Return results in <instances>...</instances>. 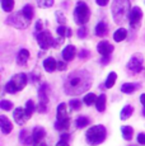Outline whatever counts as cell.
Listing matches in <instances>:
<instances>
[{
	"label": "cell",
	"mask_w": 145,
	"mask_h": 146,
	"mask_svg": "<svg viewBox=\"0 0 145 146\" xmlns=\"http://www.w3.org/2000/svg\"><path fill=\"white\" fill-rule=\"evenodd\" d=\"M92 84V76L87 70H76L71 72L65 80V92L68 94L78 95L82 94Z\"/></svg>",
	"instance_id": "6da1fadb"
},
{
	"label": "cell",
	"mask_w": 145,
	"mask_h": 146,
	"mask_svg": "<svg viewBox=\"0 0 145 146\" xmlns=\"http://www.w3.org/2000/svg\"><path fill=\"white\" fill-rule=\"evenodd\" d=\"M111 12H112L113 21L117 24L125 23L127 21V18L130 17V12H131L130 1L129 0H115L112 3Z\"/></svg>",
	"instance_id": "7a4b0ae2"
},
{
	"label": "cell",
	"mask_w": 145,
	"mask_h": 146,
	"mask_svg": "<svg viewBox=\"0 0 145 146\" xmlns=\"http://www.w3.org/2000/svg\"><path fill=\"white\" fill-rule=\"evenodd\" d=\"M87 141L88 144L90 145H98L101 142L104 141L106 139V135H107V131H106V127L102 125L98 126H93L87 131Z\"/></svg>",
	"instance_id": "3957f363"
},
{
	"label": "cell",
	"mask_w": 145,
	"mask_h": 146,
	"mask_svg": "<svg viewBox=\"0 0 145 146\" xmlns=\"http://www.w3.org/2000/svg\"><path fill=\"white\" fill-rule=\"evenodd\" d=\"M26 84H27V75L26 74H23V72H21V74H15L14 76L7 83V85H5V90L10 94L17 93V92L22 90V89L26 86Z\"/></svg>",
	"instance_id": "277c9868"
},
{
	"label": "cell",
	"mask_w": 145,
	"mask_h": 146,
	"mask_svg": "<svg viewBox=\"0 0 145 146\" xmlns=\"http://www.w3.org/2000/svg\"><path fill=\"white\" fill-rule=\"evenodd\" d=\"M89 15H90V12H89L88 5L85 4L84 1H78L76 7H75V10H74L75 23L79 24V26H84L88 22Z\"/></svg>",
	"instance_id": "5b68a950"
},
{
	"label": "cell",
	"mask_w": 145,
	"mask_h": 146,
	"mask_svg": "<svg viewBox=\"0 0 145 146\" xmlns=\"http://www.w3.org/2000/svg\"><path fill=\"white\" fill-rule=\"evenodd\" d=\"M7 22L9 24H12L13 27L18 28V29H24V28H27L29 26L31 19L27 18L26 14L23 13V10H19V12L12 14V15L7 19Z\"/></svg>",
	"instance_id": "8992f818"
},
{
	"label": "cell",
	"mask_w": 145,
	"mask_h": 146,
	"mask_svg": "<svg viewBox=\"0 0 145 146\" xmlns=\"http://www.w3.org/2000/svg\"><path fill=\"white\" fill-rule=\"evenodd\" d=\"M36 38L42 50H47L51 46H55V40L52 38L51 33L49 31H41V32L36 33Z\"/></svg>",
	"instance_id": "52a82bcc"
},
{
	"label": "cell",
	"mask_w": 145,
	"mask_h": 146,
	"mask_svg": "<svg viewBox=\"0 0 145 146\" xmlns=\"http://www.w3.org/2000/svg\"><path fill=\"white\" fill-rule=\"evenodd\" d=\"M141 17H143V13H141V10H140V8H139V7H135V8H132V9H131L130 17H129L131 28H134V29H135V28L139 27L140 21H141Z\"/></svg>",
	"instance_id": "ba28073f"
},
{
	"label": "cell",
	"mask_w": 145,
	"mask_h": 146,
	"mask_svg": "<svg viewBox=\"0 0 145 146\" xmlns=\"http://www.w3.org/2000/svg\"><path fill=\"white\" fill-rule=\"evenodd\" d=\"M127 69H129L130 71L135 72V74L140 72L141 70H143V58L139 57V56H134V57H131L129 64H127Z\"/></svg>",
	"instance_id": "9c48e42d"
},
{
	"label": "cell",
	"mask_w": 145,
	"mask_h": 146,
	"mask_svg": "<svg viewBox=\"0 0 145 146\" xmlns=\"http://www.w3.org/2000/svg\"><path fill=\"white\" fill-rule=\"evenodd\" d=\"M13 116H14V119L18 125H23V123H26L31 118V116L27 113L26 109H23V108H15Z\"/></svg>",
	"instance_id": "30bf717a"
},
{
	"label": "cell",
	"mask_w": 145,
	"mask_h": 146,
	"mask_svg": "<svg viewBox=\"0 0 145 146\" xmlns=\"http://www.w3.org/2000/svg\"><path fill=\"white\" fill-rule=\"evenodd\" d=\"M97 50L102 56H111V52L113 51V46L108 43L107 41H101L97 46Z\"/></svg>",
	"instance_id": "8fae6325"
},
{
	"label": "cell",
	"mask_w": 145,
	"mask_h": 146,
	"mask_svg": "<svg viewBox=\"0 0 145 146\" xmlns=\"http://www.w3.org/2000/svg\"><path fill=\"white\" fill-rule=\"evenodd\" d=\"M0 128L3 133H9L13 130V125L5 116H0Z\"/></svg>",
	"instance_id": "7c38bea8"
},
{
	"label": "cell",
	"mask_w": 145,
	"mask_h": 146,
	"mask_svg": "<svg viewBox=\"0 0 145 146\" xmlns=\"http://www.w3.org/2000/svg\"><path fill=\"white\" fill-rule=\"evenodd\" d=\"M75 53H76L75 47L71 46V44H68V46L63 50V58L65 61H71L72 58L75 57Z\"/></svg>",
	"instance_id": "4fadbf2b"
},
{
	"label": "cell",
	"mask_w": 145,
	"mask_h": 146,
	"mask_svg": "<svg viewBox=\"0 0 145 146\" xmlns=\"http://www.w3.org/2000/svg\"><path fill=\"white\" fill-rule=\"evenodd\" d=\"M45 135H46V131H45V128L42 127H36L35 130L32 131V136H33V144H40L41 140L45 137Z\"/></svg>",
	"instance_id": "5bb4252c"
},
{
	"label": "cell",
	"mask_w": 145,
	"mask_h": 146,
	"mask_svg": "<svg viewBox=\"0 0 145 146\" xmlns=\"http://www.w3.org/2000/svg\"><path fill=\"white\" fill-rule=\"evenodd\" d=\"M19 140H21V142L23 145L33 144V136H32V133H31L28 130H23L21 133H19Z\"/></svg>",
	"instance_id": "9a60e30c"
},
{
	"label": "cell",
	"mask_w": 145,
	"mask_h": 146,
	"mask_svg": "<svg viewBox=\"0 0 145 146\" xmlns=\"http://www.w3.org/2000/svg\"><path fill=\"white\" fill-rule=\"evenodd\" d=\"M43 67L47 72H52L57 69V62L54 57H47L46 60L43 61Z\"/></svg>",
	"instance_id": "2e32d148"
},
{
	"label": "cell",
	"mask_w": 145,
	"mask_h": 146,
	"mask_svg": "<svg viewBox=\"0 0 145 146\" xmlns=\"http://www.w3.org/2000/svg\"><path fill=\"white\" fill-rule=\"evenodd\" d=\"M47 92H49V86H47V84H43V85L40 88V90H38L40 103H45V104L49 103V94H47Z\"/></svg>",
	"instance_id": "e0dca14e"
},
{
	"label": "cell",
	"mask_w": 145,
	"mask_h": 146,
	"mask_svg": "<svg viewBox=\"0 0 145 146\" xmlns=\"http://www.w3.org/2000/svg\"><path fill=\"white\" fill-rule=\"evenodd\" d=\"M28 58H29L28 50L23 48V50H21V51L18 52V56H17V62H18L19 65H26V62L28 61Z\"/></svg>",
	"instance_id": "ac0fdd59"
},
{
	"label": "cell",
	"mask_w": 145,
	"mask_h": 146,
	"mask_svg": "<svg viewBox=\"0 0 145 146\" xmlns=\"http://www.w3.org/2000/svg\"><path fill=\"white\" fill-rule=\"evenodd\" d=\"M68 113H66V104L65 103H61L57 107V121H64L68 119Z\"/></svg>",
	"instance_id": "d6986e66"
},
{
	"label": "cell",
	"mask_w": 145,
	"mask_h": 146,
	"mask_svg": "<svg viewBox=\"0 0 145 146\" xmlns=\"http://www.w3.org/2000/svg\"><path fill=\"white\" fill-rule=\"evenodd\" d=\"M126 36H127V31L125 29V28H118V29L113 33V40L116 42H121L126 38Z\"/></svg>",
	"instance_id": "ffe728a7"
},
{
	"label": "cell",
	"mask_w": 145,
	"mask_h": 146,
	"mask_svg": "<svg viewBox=\"0 0 145 146\" xmlns=\"http://www.w3.org/2000/svg\"><path fill=\"white\" fill-rule=\"evenodd\" d=\"M107 24L104 23V22H99L98 24H97L96 27V35L99 36V37H102V36H106L107 35Z\"/></svg>",
	"instance_id": "44dd1931"
},
{
	"label": "cell",
	"mask_w": 145,
	"mask_h": 146,
	"mask_svg": "<svg viewBox=\"0 0 145 146\" xmlns=\"http://www.w3.org/2000/svg\"><path fill=\"white\" fill-rule=\"evenodd\" d=\"M96 107H97V111L98 112H103L106 109V95L104 94H101L97 98Z\"/></svg>",
	"instance_id": "7402d4cb"
},
{
	"label": "cell",
	"mask_w": 145,
	"mask_h": 146,
	"mask_svg": "<svg viewBox=\"0 0 145 146\" xmlns=\"http://www.w3.org/2000/svg\"><path fill=\"white\" fill-rule=\"evenodd\" d=\"M138 88H139V85H138V84L126 83V84H124V85L121 86V90H122V93H126V94H129V93H132V92H135Z\"/></svg>",
	"instance_id": "603a6c76"
},
{
	"label": "cell",
	"mask_w": 145,
	"mask_h": 146,
	"mask_svg": "<svg viewBox=\"0 0 145 146\" xmlns=\"http://www.w3.org/2000/svg\"><path fill=\"white\" fill-rule=\"evenodd\" d=\"M116 79H117V74L116 72H110V75H108V78H107V80H106V83H104V86L107 89H110V88H112L113 85H115V83H116Z\"/></svg>",
	"instance_id": "cb8c5ba5"
},
{
	"label": "cell",
	"mask_w": 145,
	"mask_h": 146,
	"mask_svg": "<svg viewBox=\"0 0 145 146\" xmlns=\"http://www.w3.org/2000/svg\"><path fill=\"white\" fill-rule=\"evenodd\" d=\"M1 8L4 12L10 13L14 8V0H1Z\"/></svg>",
	"instance_id": "d4e9b609"
},
{
	"label": "cell",
	"mask_w": 145,
	"mask_h": 146,
	"mask_svg": "<svg viewBox=\"0 0 145 146\" xmlns=\"http://www.w3.org/2000/svg\"><path fill=\"white\" fill-rule=\"evenodd\" d=\"M69 126H70V119H64V121H57L55 123V128L56 130H60V131H64V130H68Z\"/></svg>",
	"instance_id": "484cf974"
},
{
	"label": "cell",
	"mask_w": 145,
	"mask_h": 146,
	"mask_svg": "<svg viewBox=\"0 0 145 146\" xmlns=\"http://www.w3.org/2000/svg\"><path fill=\"white\" fill-rule=\"evenodd\" d=\"M132 112H134V108L131 106H125L124 108H122V111H121V119H127V118H130V116L132 114Z\"/></svg>",
	"instance_id": "4316f807"
},
{
	"label": "cell",
	"mask_w": 145,
	"mask_h": 146,
	"mask_svg": "<svg viewBox=\"0 0 145 146\" xmlns=\"http://www.w3.org/2000/svg\"><path fill=\"white\" fill-rule=\"evenodd\" d=\"M75 125H76L78 128H84V127H87V126L89 125V118H87V117H84V116L78 117L76 121H75Z\"/></svg>",
	"instance_id": "83f0119b"
},
{
	"label": "cell",
	"mask_w": 145,
	"mask_h": 146,
	"mask_svg": "<svg viewBox=\"0 0 145 146\" xmlns=\"http://www.w3.org/2000/svg\"><path fill=\"white\" fill-rule=\"evenodd\" d=\"M121 131H122V136H124L125 140L132 139V133H134L132 127H130V126H124V127L121 128Z\"/></svg>",
	"instance_id": "f1b7e54d"
},
{
	"label": "cell",
	"mask_w": 145,
	"mask_h": 146,
	"mask_svg": "<svg viewBox=\"0 0 145 146\" xmlns=\"http://www.w3.org/2000/svg\"><path fill=\"white\" fill-rule=\"evenodd\" d=\"M83 102H84L87 106H90V104H93V103H96V102H97V97H96V94H93V93L87 94L84 98H83Z\"/></svg>",
	"instance_id": "f546056e"
},
{
	"label": "cell",
	"mask_w": 145,
	"mask_h": 146,
	"mask_svg": "<svg viewBox=\"0 0 145 146\" xmlns=\"http://www.w3.org/2000/svg\"><path fill=\"white\" fill-rule=\"evenodd\" d=\"M37 4L42 9H47V8H51L54 5V0H37Z\"/></svg>",
	"instance_id": "4dcf8cb0"
},
{
	"label": "cell",
	"mask_w": 145,
	"mask_h": 146,
	"mask_svg": "<svg viewBox=\"0 0 145 146\" xmlns=\"http://www.w3.org/2000/svg\"><path fill=\"white\" fill-rule=\"evenodd\" d=\"M0 108L4 109V111H10V109L13 108V103L9 102V100L3 99L1 102H0Z\"/></svg>",
	"instance_id": "1f68e13d"
},
{
	"label": "cell",
	"mask_w": 145,
	"mask_h": 146,
	"mask_svg": "<svg viewBox=\"0 0 145 146\" xmlns=\"http://www.w3.org/2000/svg\"><path fill=\"white\" fill-rule=\"evenodd\" d=\"M68 29L69 28H66L65 26H59L57 27V35L59 37H68Z\"/></svg>",
	"instance_id": "d6a6232c"
},
{
	"label": "cell",
	"mask_w": 145,
	"mask_h": 146,
	"mask_svg": "<svg viewBox=\"0 0 145 146\" xmlns=\"http://www.w3.org/2000/svg\"><path fill=\"white\" fill-rule=\"evenodd\" d=\"M22 10H23V13L26 14L27 18H29V19L33 18V8L31 7V5H26V7H24Z\"/></svg>",
	"instance_id": "836d02e7"
},
{
	"label": "cell",
	"mask_w": 145,
	"mask_h": 146,
	"mask_svg": "<svg viewBox=\"0 0 145 146\" xmlns=\"http://www.w3.org/2000/svg\"><path fill=\"white\" fill-rule=\"evenodd\" d=\"M26 111H27V113H28L29 116H32L33 111H35V103H33V100H28V102H27Z\"/></svg>",
	"instance_id": "e575fe53"
},
{
	"label": "cell",
	"mask_w": 145,
	"mask_h": 146,
	"mask_svg": "<svg viewBox=\"0 0 145 146\" xmlns=\"http://www.w3.org/2000/svg\"><path fill=\"white\" fill-rule=\"evenodd\" d=\"M56 18H57V22L60 23V26H64L66 23V18L61 12H56Z\"/></svg>",
	"instance_id": "d590c367"
},
{
	"label": "cell",
	"mask_w": 145,
	"mask_h": 146,
	"mask_svg": "<svg viewBox=\"0 0 145 146\" xmlns=\"http://www.w3.org/2000/svg\"><path fill=\"white\" fill-rule=\"evenodd\" d=\"M80 106H82V102H80V100H78V99L70 100V107L72 109H75V111H78V109L80 108Z\"/></svg>",
	"instance_id": "8d00e7d4"
},
{
	"label": "cell",
	"mask_w": 145,
	"mask_h": 146,
	"mask_svg": "<svg viewBox=\"0 0 145 146\" xmlns=\"http://www.w3.org/2000/svg\"><path fill=\"white\" fill-rule=\"evenodd\" d=\"M85 36H87V28H85V26H82V28H79V31H78V37L84 38Z\"/></svg>",
	"instance_id": "74e56055"
},
{
	"label": "cell",
	"mask_w": 145,
	"mask_h": 146,
	"mask_svg": "<svg viewBox=\"0 0 145 146\" xmlns=\"http://www.w3.org/2000/svg\"><path fill=\"white\" fill-rule=\"evenodd\" d=\"M138 142L140 145H145V133H139L138 136Z\"/></svg>",
	"instance_id": "f35d334b"
},
{
	"label": "cell",
	"mask_w": 145,
	"mask_h": 146,
	"mask_svg": "<svg viewBox=\"0 0 145 146\" xmlns=\"http://www.w3.org/2000/svg\"><path fill=\"white\" fill-rule=\"evenodd\" d=\"M79 57L80 58H87V57H89V51H88V50H82L80 53H79Z\"/></svg>",
	"instance_id": "ab89813d"
},
{
	"label": "cell",
	"mask_w": 145,
	"mask_h": 146,
	"mask_svg": "<svg viewBox=\"0 0 145 146\" xmlns=\"http://www.w3.org/2000/svg\"><path fill=\"white\" fill-rule=\"evenodd\" d=\"M46 109H47V104H45V103H40V104H38V109H37V111L40 112V113L46 112Z\"/></svg>",
	"instance_id": "60d3db41"
},
{
	"label": "cell",
	"mask_w": 145,
	"mask_h": 146,
	"mask_svg": "<svg viewBox=\"0 0 145 146\" xmlns=\"http://www.w3.org/2000/svg\"><path fill=\"white\" fill-rule=\"evenodd\" d=\"M57 69L60 70V71H64V70L66 69V64H65V61H59V62H57Z\"/></svg>",
	"instance_id": "b9f144b4"
},
{
	"label": "cell",
	"mask_w": 145,
	"mask_h": 146,
	"mask_svg": "<svg viewBox=\"0 0 145 146\" xmlns=\"http://www.w3.org/2000/svg\"><path fill=\"white\" fill-rule=\"evenodd\" d=\"M110 58H111V56H102V60H101L102 65H107L110 62Z\"/></svg>",
	"instance_id": "7bdbcfd3"
},
{
	"label": "cell",
	"mask_w": 145,
	"mask_h": 146,
	"mask_svg": "<svg viewBox=\"0 0 145 146\" xmlns=\"http://www.w3.org/2000/svg\"><path fill=\"white\" fill-rule=\"evenodd\" d=\"M96 1H97V4H98L99 7H106L110 0H96Z\"/></svg>",
	"instance_id": "ee69618b"
},
{
	"label": "cell",
	"mask_w": 145,
	"mask_h": 146,
	"mask_svg": "<svg viewBox=\"0 0 145 146\" xmlns=\"http://www.w3.org/2000/svg\"><path fill=\"white\" fill-rule=\"evenodd\" d=\"M41 31H42V22L41 21H38L37 23H36V32H41Z\"/></svg>",
	"instance_id": "f6af8a7d"
},
{
	"label": "cell",
	"mask_w": 145,
	"mask_h": 146,
	"mask_svg": "<svg viewBox=\"0 0 145 146\" xmlns=\"http://www.w3.org/2000/svg\"><path fill=\"white\" fill-rule=\"evenodd\" d=\"M56 146H69L68 144V141H64V140H60V141L57 142V145Z\"/></svg>",
	"instance_id": "bcb514c9"
},
{
	"label": "cell",
	"mask_w": 145,
	"mask_h": 146,
	"mask_svg": "<svg viewBox=\"0 0 145 146\" xmlns=\"http://www.w3.org/2000/svg\"><path fill=\"white\" fill-rule=\"evenodd\" d=\"M61 140H64V141H68V140H69V135L68 133H63V135H61Z\"/></svg>",
	"instance_id": "7dc6e473"
},
{
	"label": "cell",
	"mask_w": 145,
	"mask_h": 146,
	"mask_svg": "<svg viewBox=\"0 0 145 146\" xmlns=\"http://www.w3.org/2000/svg\"><path fill=\"white\" fill-rule=\"evenodd\" d=\"M140 102H141V104H143L144 108H145V94H141L140 95Z\"/></svg>",
	"instance_id": "c3c4849f"
},
{
	"label": "cell",
	"mask_w": 145,
	"mask_h": 146,
	"mask_svg": "<svg viewBox=\"0 0 145 146\" xmlns=\"http://www.w3.org/2000/svg\"><path fill=\"white\" fill-rule=\"evenodd\" d=\"M36 146H45V144H37Z\"/></svg>",
	"instance_id": "681fc988"
},
{
	"label": "cell",
	"mask_w": 145,
	"mask_h": 146,
	"mask_svg": "<svg viewBox=\"0 0 145 146\" xmlns=\"http://www.w3.org/2000/svg\"><path fill=\"white\" fill-rule=\"evenodd\" d=\"M143 114H144V116H145V108L143 109Z\"/></svg>",
	"instance_id": "f907efd6"
}]
</instances>
